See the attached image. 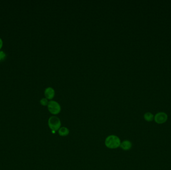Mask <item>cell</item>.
<instances>
[{
    "mask_svg": "<svg viewBox=\"0 0 171 170\" xmlns=\"http://www.w3.org/2000/svg\"><path fill=\"white\" fill-rule=\"evenodd\" d=\"M121 141L119 137L115 135L108 136L105 139V144L109 149H116L120 147Z\"/></svg>",
    "mask_w": 171,
    "mask_h": 170,
    "instance_id": "6da1fadb",
    "label": "cell"
},
{
    "mask_svg": "<svg viewBox=\"0 0 171 170\" xmlns=\"http://www.w3.org/2000/svg\"><path fill=\"white\" fill-rule=\"evenodd\" d=\"M48 125L52 131H57L61 127L60 119L56 116H51L48 120Z\"/></svg>",
    "mask_w": 171,
    "mask_h": 170,
    "instance_id": "7a4b0ae2",
    "label": "cell"
},
{
    "mask_svg": "<svg viewBox=\"0 0 171 170\" xmlns=\"http://www.w3.org/2000/svg\"><path fill=\"white\" fill-rule=\"evenodd\" d=\"M47 106L49 111L53 115L58 114L61 110L60 105L56 101H50Z\"/></svg>",
    "mask_w": 171,
    "mask_h": 170,
    "instance_id": "3957f363",
    "label": "cell"
},
{
    "mask_svg": "<svg viewBox=\"0 0 171 170\" xmlns=\"http://www.w3.org/2000/svg\"><path fill=\"white\" fill-rule=\"evenodd\" d=\"M168 115L163 112L157 113L154 116V120L158 124L165 123L168 120Z\"/></svg>",
    "mask_w": 171,
    "mask_h": 170,
    "instance_id": "277c9868",
    "label": "cell"
},
{
    "mask_svg": "<svg viewBox=\"0 0 171 170\" xmlns=\"http://www.w3.org/2000/svg\"><path fill=\"white\" fill-rule=\"evenodd\" d=\"M44 94L47 99H48V100H51L55 96V90L51 87H48L45 89Z\"/></svg>",
    "mask_w": 171,
    "mask_h": 170,
    "instance_id": "5b68a950",
    "label": "cell"
},
{
    "mask_svg": "<svg viewBox=\"0 0 171 170\" xmlns=\"http://www.w3.org/2000/svg\"><path fill=\"white\" fill-rule=\"evenodd\" d=\"M120 147L124 151H128L132 148V143L129 140H124L121 142Z\"/></svg>",
    "mask_w": 171,
    "mask_h": 170,
    "instance_id": "8992f818",
    "label": "cell"
},
{
    "mask_svg": "<svg viewBox=\"0 0 171 170\" xmlns=\"http://www.w3.org/2000/svg\"><path fill=\"white\" fill-rule=\"evenodd\" d=\"M70 131L68 128L66 127H61L58 130V133L61 136H67L69 134Z\"/></svg>",
    "mask_w": 171,
    "mask_h": 170,
    "instance_id": "52a82bcc",
    "label": "cell"
},
{
    "mask_svg": "<svg viewBox=\"0 0 171 170\" xmlns=\"http://www.w3.org/2000/svg\"><path fill=\"white\" fill-rule=\"evenodd\" d=\"M144 118L147 122H151L154 120V115L151 112H147L144 115Z\"/></svg>",
    "mask_w": 171,
    "mask_h": 170,
    "instance_id": "ba28073f",
    "label": "cell"
},
{
    "mask_svg": "<svg viewBox=\"0 0 171 170\" xmlns=\"http://www.w3.org/2000/svg\"><path fill=\"white\" fill-rule=\"evenodd\" d=\"M49 102V101H48V99H47L46 98H43L41 99L40 103L43 106L48 105Z\"/></svg>",
    "mask_w": 171,
    "mask_h": 170,
    "instance_id": "9c48e42d",
    "label": "cell"
},
{
    "mask_svg": "<svg viewBox=\"0 0 171 170\" xmlns=\"http://www.w3.org/2000/svg\"><path fill=\"white\" fill-rule=\"evenodd\" d=\"M6 57V54L4 51H0V61L4 60Z\"/></svg>",
    "mask_w": 171,
    "mask_h": 170,
    "instance_id": "30bf717a",
    "label": "cell"
},
{
    "mask_svg": "<svg viewBox=\"0 0 171 170\" xmlns=\"http://www.w3.org/2000/svg\"><path fill=\"white\" fill-rule=\"evenodd\" d=\"M3 40H2V39L0 38V50L2 48V46H3Z\"/></svg>",
    "mask_w": 171,
    "mask_h": 170,
    "instance_id": "8fae6325",
    "label": "cell"
}]
</instances>
